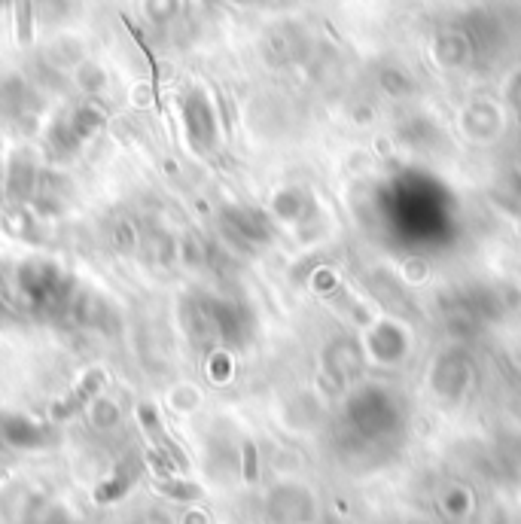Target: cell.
Listing matches in <instances>:
<instances>
[{"label":"cell","mask_w":521,"mask_h":524,"mask_svg":"<svg viewBox=\"0 0 521 524\" xmlns=\"http://www.w3.org/2000/svg\"><path fill=\"white\" fill-rule=\"evenodd\" d=\"M101 387H104V372H101V369H92V372L77 384V390L71 393V397L61 400V403L52 409V415H55V418H71V415H77Z\"/></svg>","instance_id":"1"},{"label":"cell","mask_w":521,"mask_h":524,"mask_svg":"<svg viewBox=\"0 0 521 524\" xmlns=\"http://www.w3.org/2000/svg\"><path fill=\"white\" fill-rule=\"evenodd\" d=\"M31 13H34L31 0H16V22H19V40L22 43L31 40Z\"/></svg>","instance_id":"2"},{"label":"cell","mask_w":521,"mask_h":524,"mask_svg":"<svg viewBox=\"0 0 521 524\" xmlns=\"http://www.w3.org/2000/svg\"><path fill=\"white\" fill-rule=\"evenodd\" d=\"M244 454H247V482H253L256 479V451H253L250 442L244 445Z\"/></svg>","instance_id":"3"}]
</instances>
